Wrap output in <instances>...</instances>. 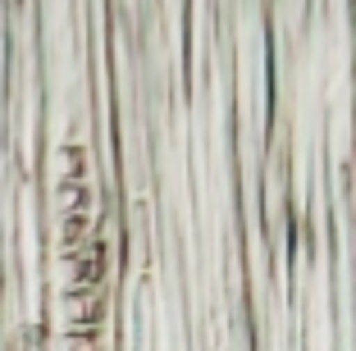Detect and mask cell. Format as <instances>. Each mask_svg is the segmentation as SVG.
<instances>
[]
</instances>
